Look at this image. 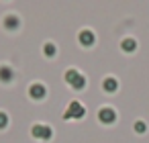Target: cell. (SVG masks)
<instances>
[{
	"mask_svg": "<svg viewBox=\"0 0 149 143\" xmlns=\"http://www.w3.org/2000/svg\"><path fill=\"white\" fill-rule=\"evenodd\" d=\"M31 135L33 137H37V139H51V135H53V131H51V127H47V125H33L31 127Z\"/></svg>",
	"mask_w": 149,
	"mask_h": 143,
	"instance_id": "3957f363",
	"label": "cell"
},
{
	"mask_svg": "<svg viewBox=\"0 0 149 143\" xmlns=\"http://www.w3.org/2000/svg\"><path fill=\"white\" fill-rule=\"evenodd\" d=\"M29 94H31V98L41 100V98H45V86H43V84H39V82H35V84H31V86H29Z\"/></svg>",
	"mask_w": 149,
	"mask_h": 143,
	"instance_id": "5b68a950",
	"label": "cell"
},
{
	"mask_svg": "<svg viewBox=\"0 0 149 143\" xmlns=\"http://www.w3.org/2000/svg\"><path fill=\"white\" fill-rule=\"evenodd\" d=\"M84 112H86V108H84L78 100H72L70 106L65 108V114H63V116H65V119H82Z\"/></svg>",
	"mask_w": 149,
	"mask_h": 143,
	"instance_id": "7a4b0ae2",
	"label": "cell"
},
{
	"mask_svg": "<svg viewBox=\"0 0 149 143\" xmlns=\"http://www.w3.org/2000/svg\"><path fill=\"white\" fill-rule=\"evenodd\" d=\"M120 49H123V51H127V53H131V51H135V49H137V41H135L133 37H127V39H123Z\"/></svg>",
	"mask_w": 149,
	"mask_h": 143,
	"instance_id": "9c48e42d",
	"label": "cell"
},
{
	"mask_svg": "<svg viewBox=\"0 0 149 143\" xmlns=\"http://www.w3.org/2000/svg\"><path fill=\"white\" fill-rule=\"evenodd\" d=\"M98 119H100L102 123L110 125V123H114V121H116V112H114V108L104 106V108H100V110H98Z\"/></svg>",
	"mask_w": 149,
	"mask_h": 143,
	"instance_id": "277c9868",
	"label": "cell"
},
{
	"mask_svg": "<svg viewBox=\"0 0 149 143\" xmlns=\"http://www.w3.org/2000/svg\"><path fill=\"white\" fill-rule=\"evenodd\" d=\"M19 25H21V21H19V17H15V15H8V17L4 19V27H6V29H19Z\"/></svg>",
	"mask_w": 149,
	"mask_h": 143,
	"instance_id": "30bf717a",
	"label": "cell"
},
{
	"mask_svg": "<svg viewBox=\"0 0 149 143\" xmlns=\"http://www.w3.org/2000/svg\"><path fill=\"white\" fill-rule=\"evenodd\" d=\"M78 39H80V43L82 45H92L94 43V33L90 31V29H84V31H80V35H78Z\"/></svg>",
	"mask_w": 149,
	"mask_h": 143,
	"instance_id": "8992f818",
	"label": "cell"
},
{
	"mask_svg": "<svg viewBox=\"0 0 149 143\" xmlns=\"http://www.w3.org/2000/svg\"><path fill=\"white\" fill-rule=\"evenodd\" d=\"M145 129H147V127H145L143 121H137V123H135V131H137V133H145Z\"/></svg>",
	"mask_w": 149,
	"mask_h": 143,
	"instance_id": "4fadbf2b",
	"label": "cell"
},
{
	"mask_svg": "<svg viewBox=\"0 0 149 143\" xmlns=\"http://www.w3.org/2000/svg\"><path fill=\"white\" fill-rule=\"evenodd\" d=\"M43 53H45L47 57H53V55L57 53V49H55L53 43H45V45H43Z\"/></svg>",
	"mask_w": 149,
	"mask_h": 143,
	"instance_id": "8fae6325",
	"label": "cell"
},
{
	"mask_svg": "<svg viewBox=\"0 0 149 143\" xmlns=\"http://www.w3.org/2000/svg\"><path fill=\"white\" fill-rule=\"evenodd\" d=\"M63 78H65V82H70V86L76 88V90H82V88L86 86V78H84L78 70H68Z\"/></svg>",
	"mask_w": 149,
	"mask_h": 143,
	"instance_id": "6da1fadb",
	"label": "cell"
},
{
	"mask_svg": "<svg viewBox=\"0 0 149 143\" xmlns=\"http://www.w3.org/2000/svg\"><path fill=\"white\" fill-rule=\"evenodd\" d=\"M102 88H104V92H116V88H118V82H116V78H112V76L104 78V82H102Z\"/></svg>",
	"mask_w": 149,
	"mask_h": 143,
	"instance_id": "52a82bcc",
	"label": "cell"
},
{
	"mask_svg": "<svg viewBox=\"0 0 149 143\" xmlns=\"http://www.w3.org/2000/svg\"><path fill=\"white\" fill-rule=\"evenodd\" d=\"M13 78H15V72H13L10 66H0V80H2V82H10Z\"/></svg>",
	"mask_w": 149,
	"mask_h": 143,
	"instance_id": "ba28073f",
	"label": "cell"
},
{
	"mask_svg": "<svg viewBox=\"0 0 149 143\" xmlns=\"http://www.w3.org/2000/svg\"><path fill=\"white\" fill-rule=\"evenodd\" d=\"M6 125H8V114L0 110V129H4Z\"/></svg>",
	"mask_w": 149,
	"mask_h": 143,
	"instance_id": "7c38bea8",
	"label": "cell"
}]
</instances>
